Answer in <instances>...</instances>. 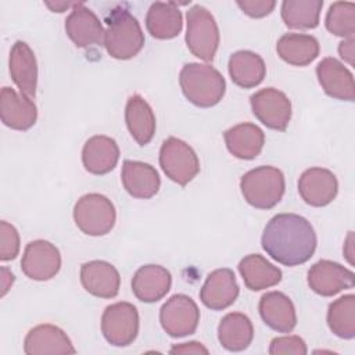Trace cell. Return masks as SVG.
<instances>
[{"mask_svg": "<svg viewBox=\"0 0 355 355\" xmlns=\"http://www.w3.org/2000/svg\"><path fill=\"white\" fill-rule=\"evenodd\" d=\"M171 354H208V349L197 341H190V343H183L179 345H173L169 349Z\"/></svg>", "mask_w": 355, "mask_h": 355, "instance_id": "38", "label": "cell"}, {"mask_svg": "<svg viewBox=\"0 0 355 355\" xmlns=\"http://www.w3.org/2000/svg\"><path fill=\"white\" fill-rule=\"evenodd\" d=\"M326 29L340 37L354 39L355 4L351 1H336L329 7L324 19Z\"/></svg>", "mask_w": 355, "mask_h": 355, "instance_id": "34", "label": "cell"}, {"mask_svg": "<svg viewBox=\"0 0 355 355\" xmlns=\"http://www.w3.org/2000/svg\"><path fill=\"white\" fill-rule=\"evenodd\" d=\"M8 68L12 82L21 93L35 97L37 86V62L33 50L28 43L18 40L10 50Z\"/></svg>", "mask_w": 355, "mask_h": 355, "instance_id": "20", "label": "cell"}, {"mask_svg": "<svg viewBox=\"0 0 355 355\" xmlns=\"http://www.w3.org/2000/svg\"><path fill=\"white\" fill-rule=\"evenodd\" d=\"M19 252L18 230L8 222H0V259L11 261Z\"/></svg>", "mask_w": 355, "mask_h": 355, "instance_id": "35", "label": "cell"}, {"mask_svg": "<svg viewBox=\"0 0 355 355\" xmlns=\"http://www.w3.org/2000/svg\"><path fill=\"white\" fill-rule=\"evenodd\" d=\"M162 329L171 337L179 338L193 334L200 322V309L186 294H175L159 309Z\"/></svg>", "mask_w": 355, "mask_h": 355, "instance_id": "9", "label": "cell"}, {"mask_svg": "<svg viewBox=\"0 0 355 355\" xmlns=\"http://www.w3.org/2000/svg\"><path fill=\"white\" fill-rule=\"evenodd\" d=\"M179 83L184 97L194 105L209 108L225 96L226 82L222 73L208 64H184L179 73Z\"/></svg>", "mask_w": 355, "mask_h": 355, "instance_id": "2", "label": "cell"}, {"mask_svg": "<svg viewBox=\"0 0 355 355\" xmlns=\"http://www.w3.org/2000/svg\"><path fill=\"white\" fill-rule=\"evenodd\" d=\"M159 165L164 173L180 186H186L200 172V159L196 151L178 137L164 140L159 150Z\"/></svg>", "mask_w": 355, "mask_h": 355, "instance_id": "7", "label": "cell"}, {"mask_svg": "<svg viewBox=\"0 0 355 355\" xmlns=\"http://www.w3.org/2000/svg\"><path fill=\"white\" fill-rule=\"evenodd\" d=\"M80 283L94 297L114 298L119 293L121 276L114 265L96 259L80 266Z\"/></svg>", "mask_w": 355, "mask_h": 355, "instance_id": "18", "label": "cell"}, {"mask_svg": "<svg viewBox=\"0 0 355 355\" xmlns=\"http://www.w3.org/2000/svg\"><path fill=\"white\" fill-rule=\"evenodd\" d=\"M103 43L112 58L129 60L143 49L144 33L139 21L128 10L118 7L107 17Z\"/></svg>", "mask_w": 355, "mask_h": 355, "instance_id": "3", "label": "cell"}, {"mask_svg": "<svg viewBox=\"0 0 355 355\" xmlns=\"http://www.w3.org/2000/svg\"><path fill=\"white\" fill-rule=\"evenodd\" d=\"M236 4L248 17L262 18V17L269 15L273 11L276 1H273V0H244V1L239 0Z\"/></svg>", "mask_w": 355, "mask_h": 355, "instance_id": "37", "label": "cell"}, {"mask_svg": "<svg viewBox=\"0 0 355 355\" xmlns=\"http://www.w3.org/2000/svg\"><path fill=\"white\" fill-rule=\"evenodd\" d=\"M308 286L322 297H333L354 287V273L337 262L320 259L308 270Z\"/></svg>", "mask_w": 355, "mask_h": 355, "instance_id": "12", "label": "cell"}, {"mask_svg": "<svg viewBox=\"0 0 355 355\" xmlns=\"http://www.w3.org/2000/svg\"><path fill=\"white\" fill-rule=\"evenodd\" d=\"M354 44H355L354 39H347V40H343L338 46L340 57L344 61H347L349 65H354Z\"/></svg>", "mask_w": 355, "mask_h": 355, "instance_id": "39", "label": "cell"}, {"mask_svg": "<svg viewBox=\"0 0 355 355\" xmlns=\"http://www.w3.org/2000/svg\"><path fill=\"white\" fill-rule=\"evenodd\" d=\"M259 315L266 326L279 333H290L297 324L293 301L280 291H270L259 300Z\"/></svg>", "mask_w": 355, "mask_h": 355, "instance_id": "23", "label": "cell"}, {"mask_svg": "<svg viewBox=\"0 0 355 355\" xmlns=\"http://www.w3.org/2000/svg\"><path fill=\"white\" fill-rule=\"evenodd\" d=\"M121 179L125 190L135 198H151L161 186V179L157 169L141 161L125 159L122 164Z\"/></svg>", "mask_w": 355, "mask_h": 355, "instance_id": "22", "label": "cell"}, {"mask_svg": "<svg viewBox=\"0 0 355 355\" xmlns=\"http://www.w3.org/2000/svg\"><path fill=\"white\" fill-rule=\"evenodd\" d=\"M240 189L250 205L258 209H270L279 204L284 194V175L275 166L262 165L241 176Z\"/></svg>", "mask_w": 355, "mask_h": 355, "instance_id": "4", "label": "cell"}, {"mask_svg": "<svg viewBox=\"0 0 355 355\" xmlns=\"http://www.w3.org/2000/svg\"><path fill=\"white\" fill-rule=\"evenodd\" d=\"M261 244L263 251L286 266H297L311 259L316 250V233L304 216L277 214L265 226Z\"/></svg>", "mask_w": 355, "mask_h": 355, "instance_id": "1", "label": "cell"}, {"mask_svg": "<svg viewBox=\"0 0 355 355\" xmlns=\"http://www.w3.org/2000/svg\"><path fill=\"white\" fill-rule=\"evenodd\" d=\"M14 283V275L8 272V269L1 268V295H6L11 284Z\"/></svg>", "mask_w": 355, "mask_h": 355, "instance_id": "40", "label": "cell"}, {"mask_svg": "<svg viewBox=\"0 0 355 355\" xmlns=\"http://www.w3.org/2000/svg\"><path fill=\"white\" fill-rule=\"evenodd\" d=\"M306 352V344L300 336L276 337L270 341L269 347V354L272 355H305Z\"/></svg>", "mask_w": 355, "mask_h": 355, "instance_id": "36", "label": "cell"}, {"mask_svg": "<svg viewBox=\"0 0 355 355\" xmlns=\"http://www.w3.org/2000/svg\"><path fill=\"white\" fill-rule=\"evenodd\" d=\"M171 272L161 265H144L136 270L132 279V291L141 302H157L171 290Z\"/></svg>", "mask_w": 355, "mask_h": 355, "instance_id": "21", "label": "cell"}, {"mask_svg": "<svg viewBox=\"0 0 355 355\" xmlns=\"http://www.w3.org/2000/svg\"><path fill=\"white\" fill-rule=\"evenodd\" d=\"M316 76L323 92L337 100L354 101L355 83L351 71L333 57L323 58L316 65Z\"/></svg>", "mask_w": 355, "mask_h": 355, "instance_id": "17", "label": "cell"}, {"mask_svg": "<svg viewBox=\"0 0 355 355\" xmlns=\"http://www.w3.org/2000/svg\"><path fill=\"white\" fill-rule=\"evenodd\" d=\"M101 333L115 347L132 344L139 333V312L130 302H115L108 305L101 316Z\"/></svg>", "mask_w": 355, "mask_h": 355, "instance_id": "8", "label": "cell"}, {"mask_svg": "<svg viewBox=\"0 0 355 355\" xmlns=\"http://www.w3.org/2000/svg\"><path fill=\"white\" fill-rule=\"evenodd\" d=\"M61 268V254L58 248L47 240H33L26 244L21 269L26 277L46 282L54 277Z\"/></svg>", "mask_w": 355, "mask_h": 355, "instance_id": "11", "label": "cell"}, {"mask_svg": "<svg viewBox=\"0 0 355 355\" xmlns=\"http://www.w3.org/2000/svg\"><path fill=\"white\" fill-rule=\"evenodd\" d=\"M75 4V3H73ZM73 4H69V3H55V4H53V3H46V6L49 7V8H51L53 11H55V12H62L65 8H68L69 6H73Z\"/></svg>", "mask_w": 355, "mask_h": 355, "instance_id": "42", "label": "cell"}, {"mask_svg": "<svg viewBox=\"0 0 355 355\" xmlns=\"http://www.w3.org/2000/svg\"><path fill=\"white\" fill-rule=\"evenodd\" d=\"M229 75L234 85L243 89L258 86L265 75L266 67L261 55L250 50H239L229 58Z\"/></svg>", "mask_w": 355, "mask_h": 355, "instance_id": "28", "label": "cell"}, {"mask_svg": "<svg viewBox=\"0 0 355 355\" xmlns=\"http://www.w3.org/2000/svg\"><path fill=\"white\" fill-rule=\"evenodd\" d=\"M24 351L28 355H68L76 352L67 333L49 323L29 330L24 340Z\"/></svg>", "mask_w": 355, "mask_h": 355, "instance_id": "14", "label": "cell"}, {"mask_svg": "<svg viewBox=\"0 0 355 355\" xmlns=\"http://www.w3.org/2000/svg\"><path fill=\"white\" fill-rule=\"evenodd\" d=\"M187 49L200 60L212 61L219 46V29L211 11L196 4L186 12Z\"/></svg>", "mask_w": 355, "mask_h": 355, "instance_id": "5", "label": "cell"}, {"mask_svg": "<svg viewBox=\"0 0 355 355\" xmlns=\"http://www.w3.org/2000/svg\"><path fill=\"white\" fill-rule=\"evenodd\" d=\"M146 26L155 39L168 40L176 37L183 28V18L178 4L173 1L153 3L146 15Z\"/></svg>", "mask_w": 355, "mask_h": 355, "instance_id": "25", "label": "cell"}, {"mask_svg": "<svg viewBox=\"0 0 355 355\" xmlns=\"http://www.w3.org/2000/svg\"><path fill=\"white\" fill-rule=\"evenodd\" d=\"M329 329L340 338L355 337V295L347 294L333 301L327 309Z\"/></svg>", "mask_w": 355, "mask_h": 355, "instance_id": "33", "label": "cell"}, {"mask_svg": "<svg viewBox=\"0 0 355 355\" xmlns=\"http://www.w3.org/2000/svg\"><path fill=\"white\" fill-rule=\"evenodd\" d=\"M254 338V327L250 318L240 312L225 315L218 326V340L220 345L233 352L248 348Z\"/></svg>", "mask_w": 355, "mask_h": 355, "instance_id": "31", "label": "cell"}, {"mask_svg": "<svg viewBox=\"0 0 355 355\" xmlns=\"http://www.w3.org/2000/svg\"><path fill=\"white\" fill-rule=\"evenodd\" d=\"M125 121L129 133L139 146H146L153 140L155 133V115L150 104L140 94H133L128 98Z\"/></svg>", "mask_w": 355, "mask_h": 355, "instance_id": "27", "label": "cell"}, {"mask_svg": "<svg viewBox=\"0 0 355 355\" xmlns=\"http://www.w3.org/2000/svg\"><path fill=\"white\" fill-rule=\"evenodd\" d=\"M65 32L78 47H90L104 40V29L100 19L83 3H75L65 19Z\"/></svg>", "mask_w": 355, "mask_h": 355, "instance_id": "19", "label": "cell"}, {"mask_svg": "<svg viewBox=\"0 0 355 355\" xmlns=\"http://www.w3.org/2000/svg\"><path fill=\"white\" fill-rule=\"evenodd\" d=\"M239 272L245 287L259 291L276 286L282 280V270L259 254H250L239 263Z\"/></svg>", "mask_w": 355, "mask_h": 355, "instance_id": "30", "label": "cell"}, {"mask_svg": "<svg viewBox=\"0 0 355 355\" xmlns=\"http://www.w3.org/2000/svg\"><path fill=\"white\" fill-rule=\"evenodd\" d=\"M119 159V147L112 137L96 135L86 140L82 150V162L87 172L105 175L111 172Z\"/></svg>", "mask_w": 355, "mask_h": 355, "instance_id": "24", "label": "cell"}, {"mask_svg": "<svg viewBox=\"0 0 355 355\" xmlns=\"http://www.w3.org/2000/svg\"><path fill=\"white\" fill-rule=\"evenodd\" d=\"M252 114L266 128L273 130H286L291 119V101L288 97L275 89L265 87L250 97Z\"/></svg>", "mask_w": 355, "mask_h": 355, "instance_id": "10", "label": "cell"}, {"mask_svg": "<svg viewBox=\"0 0 355 355\" xmlns=\"http://www.w3.org/2000/svg\"><path fill=\"white\" fill-rule=\"evenodd\" d=\"M237 297L239 284L233 270L227 268L211 272L200 290L201 302L212 311H222L230 306Z\"/></svg>", "mask_w": 355, "mask_h": 355, "instance_id": "15", "label": "cell"}, {"mask_svg": "<svg viewBox=\"0 0 355 355\" xmlns=\"http://www.w3.org/2000/svg\"><path fill=\"white\" fill-rule=\"evenodd\" d=\"M322 0H284L282 19L290 29H313L319 25Z\"/></svg>", "mask_w": 355, "mask_h": 355, "instance_id": "32", "label": "cell"}, {"mask_svg": "<svg viewBox=\"0 0 355 355\" xmlns=\"http://www.w3.org/2000/svg\"><path fill=\"white\" fill-rule=\"evenodd\" d=\"M276 51L287 64L306 67L319 55V42L312 35L286 33L277 40Z\"/></svg>", "mask_w": 355, "mask_h": 355, "instance_id": "29", "label": "cell"}, {"mask_svg": "<svg viewBox=\"0 0 355 355\" xmlns=\"http://www.w3.org/2000/svg\"><path fill=\"white\" fill-rule=\"evenodd\" d=\"M226 147L239 159H254L263 148L265 135L255 123L244 122L227 129L223 135Z\"/></svg>", "mask_w": 355, "mask_h": 355, "instance_id": "26", "label": "cell"}, {"mask_svg": "<svg viewBox=\"0 0 355 355\" xmlns=\"http://www.w3.org/2000/svg\"><path fill=\"white\" fill-rule=\"evenodd\" d=\"M345 247L348 248V251H345L344 254H345V257H347V259H348V262L349 263H352V232H349V234H348V237H347V241H345Z\"/></svg>", "mask_w": 355, "mask_h": 355, "instance_id": "41", "label": "cell"}, {"mask_svg": "<svg viewBox=\"0 0 355 355\" xmlns=\"http://www.w3.org/2000/svg\"><path fill=\"white\" fill-rule=\"evenodd\" d=\"M1 122L15 130L31 129L37 119V108L31 97L4 86L0 93Z\"/></svg>", "mask_w": 355, "mask_h": 355, "instance_id": "16", "label": "cell"}, {"mask_svg": "<svg viewBox=\"0 0 355 355\" xmlns=\"http://www.w3.org/2000/svg\"><path fill=\"white\" fill-rule=\"evenodd\" d=\"M73 220L87 236H104L111 232L116 220L115 207L110 198L98 193L82 196L73 207Z\"/></svg>", "mask_w": 355, "mask_h": 355, "instance_id": "6", "label": "cell"}, {"mask_svg": "<svg viewBox=\"0 0 355 355\" xmlns=\"http://www.w3.org/2000/svg\"><path fill=\"white\" fill-rule=\"evenodd\" d=\"M338 191L336 175L326 168H309L298 179V193L311 207H324L330 204Z\"/></svg>", "mask_w": 355, "mask_h": 355, "instance_id": "13", "label": "cell"}]
</instances>
